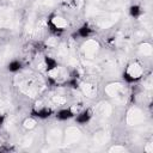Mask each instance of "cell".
Wrapping results in <instances>:
<instances>
[{
  "instance_id": "8fae6325",
  "label": "cell",
  "mask_w": 153,
  "mask_h": 153,
  "mask_svg": "<svg viewBox=\"0 0 153 153\" xmlns=\"http://www.w3.org/2000/svg\"><path fill=\"white\" fill-rule=\"evenodd\" d=\"M140 50H141V53H142L143 55H149V54L152 53V48H151V45H149L148 43H143V44L141 45Z\"/></svg>"
},
{
  "instance_id": "8992f818",
  "label": "cell",
  "mask_w": 153,
  "mask_h": 153,
  "mask_svg": "<svg viewBox=\"0 0 153 153\" xmlns=\"http://www.w3.org/2000/svg\"><path fill=\"white\" fill-rule=\"evenodd\" d=\"M60 136H61V131L59 129H51L49 133H48V142L51 143V145H56L60 140Z\"/></svg>"
},
{
  "instance_id": "5b68a950",
  "label": "cell",
  "mask_w": 153,
  "mask_h": 153,
  "mask_svg": "<svg viewBox=\"0 0 153 153\" xmlns=\"http://www.w3.org/2000/svg\"><path fill=\"white\" fill-rule=\"evenodd\" d=\"M141 74H142V68H141L140 65L134 63V65L129 66V68H128V75H129V76L136 79V78L141 76Z\"/></svg>"
},
{
  "instance_id": "9c48e42d",
  "label": "cell",
  "mask_w": 153,
  "mask_h": 153,
  "mask_svg": "<svg viewBox=\"0 0 153 153\" xmlns=\"http://www.w3.org/2000/svg\"><path fill=\"white\" fill-rule=\"evenodd\" d=\"M108 141V137H106V134L105 133H98L96 134L94 136V142L98 143V145H103Z\"/></svg>"
},
{
  "instance_id": "7a4b0ae2",
  "label": "cell",
  "mask_w": 153,
  "mask_h": 153,
  "mask_svg": "<svg viewBox=\"0 0 153 153\" xmlns=\"http://www.w3.org/2000/svg\"><path fill=\"white\" fill-rule=\"evenodd\" d=\"M80 136H81L80 130L74 127H71L66 130V143H74L79 141Z\"/></svg>"
},
{
  "instance_id": "52a82bcc",
  "label": "cell",
  "mask_w": 153,
  "mask_h": 153,
  "mask_svg": "<svg viewBox=\"0 0 153 153\" xmlns=\"http://www.w3.org/2000/svg\"><path fill=\"white\" fill-rule=\"evenodd\" d=\"M81 88H82V92H84L87 97H93L94 93H96V87L92 86V85H90V84H84V85L81 86Z\"/></svg>"
},
{
  "instance_id": "5bb4252c",
  "label": "cell",
  "mask_w": 153,
  "mask_h": 153,
  "mask_svg": "<svg viewBox=\"0 0 153 153\" xmlns=\"http://www.w3.org/2000/svg\"><path fill=\"white\" fill-rule=\"evenodd\" d=\"M47 44H48V45L54 47V45H56L57 43H56V39H55V38H50V39H48V41H47Z\"/></svg>"
},
{
  "instance_id": "4fadbf2b",
  "label": "cell",
  "mask_w": 153,
  "mask_h": 153,
  "mask_svg": "<svg viewBox=\"0 0 153 153\" xmlns=\"http://www.w3.org/2000/svg\"><path fill=\"white\" fill-rule=\"evenodd\" d=\"M54 102L57 103V104H63L66 102V99L63 97H61V96H57V97H54Z\"/></svg>"
},
{
  "instance_id": "30bf717a",
  "label": "cell",
  "mask_w": 153,
  "mask_h": 153,
  "mask_svg": "<svg viewBox=\"0 0 153 153\" xmlns=\"http://www.w3.org/2000/svg\"><path fill=\"white\" fill-rule=\"evenodd\" d=\"M53 24H54L56 27H65V26L67 25L66 20H65L63 18H61V17H55V18L53 19Z\"/></svg>"
},
{
  "instance_id": "ba28073f",
  "label": "cell",
  "mask_w": 153,
  "mask_h": 153,
  "mask_svg": "<svg viewBox=\"0 0 153 153\" xmlns=\"http://www.w3.org/2000/svg\"><path fill=\"white\" fill-rule=\"evenodd\" d=\"M98 112L102 116H109L110 112H111V108H110L109 104H100L99 108H98Z\"/></svg>"
},
{
  "instance_id": "9a60e30c",
  "label": "cell",
  "mask_w": 153,
  "mask_h": 153,
  "mask_svg": "<svg viewBox=\"0 0 153 153\" xmlns=\"http://www.w3.org/2000/svg\"><path fill=\"white\" fill-rule=\"evenodd\" d=\"M110 151H115V152H118V151H124V148H123V147H118V146H116V147H112Z\"/></svg>"
},
{
  "instance_id": "7c38bea8",
  "label": "cell",
  "mask_w": 153,
  "mask_h": 153,
  "mask_svg": "<svg viewBox=\"0 0 153 153\" xmlns=\"http://www.w3.org/2000/svg\"><path fill=\"white\" fill-rule=\"evenodd\" d=\"M36 126V121L33 120V118H27V120H25L24 121V127L25 128H33Z\"/></svg>"
},
{
  "instance_id": "6da1fadb",
  "label": "cell",
  "mask_w": 153,
  "mask_h": 153,
  "mask_svg": "<svg viewBox=\"0 0 153 153\" xmlns=\"http://www.w3.org/2000/svg\"><path fill=\"white\" fill-rule=\"evenodd\" d=\"M145 120V116L142 114L141 110L134 108L131 109L129 112H128V117H127V122L130 124V126H134V124H139V123H142Z\"/></svg>"
},
{
  "instance_id": "277c9868",
  "label": "cell",
  "mask_w": 153,
  "mask_h": 153,
  "mask_svg": "<svg viewBox=\"0 0 153 153\" xmlns=\"http://www.w3.org/2000/svg\"><path fill=\"white\" fill-rule=\"evenodd\" d=\"M121 90H122V85L118 84V82H116V84H110L109 86H106L105 92H106L110 97H117L118 93L121 92Z\"/></svg>"
},
{
  "instance_id": "3957f363",
  "label": "cell",
  "mask_w": 153,
  "mask_h": 153,
  "mask_svg": "<svg viewBox=\"0 0 153 153\" xmlns=\"http://www.w3.org/2000/svg\"><path fill=\"white\" fill-rule=\"evenodd\" d=\"M98 50V43L94 42V41H87L84 45V51H85V55L86 57H93L96 55Z\"/></svg>"
}]
</instances>
